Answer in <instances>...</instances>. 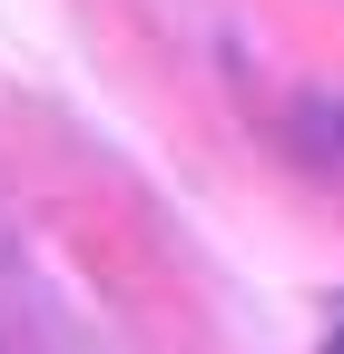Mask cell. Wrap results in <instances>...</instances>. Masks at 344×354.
<instances>
[{
    "label": "cell",
    "instance_id": "6da1fadb",
    "mask_svg": "<svg viewBox=\"0 0 344 354\" xmlns=\"http://www.w3.org/2000/svg\"><path fill=\"white\" fill-rule=\"evenodd\" d=\"M325 354H344V335H334V344H325Z\"/></svg>",
    "mask_w": 344,
    "mask_h": 354
}]
</instances>
